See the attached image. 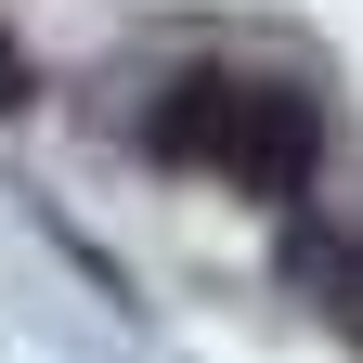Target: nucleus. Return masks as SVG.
Returning <instances> with one entry per match:
<instances>
[{"mask_svg":"<svg viewBox=\"0 0 363 363\" xmlns=\"http://www.w3.org/2000/svg\"><path fill=\"white\" fill-rule=\"evenodd\" d=\"M143 143L169 169H220L247 182V195H311V169H325V117H311V91L286 78H234V65H195L156 91Z\"/></svg>","mask_w":363,"mask_h":363,"instance_id":"1","label":"nucleus"},{"mask_svg":"<svg viewBox=\"0 0 363 363\" xmlns=\"http://www.w3.org/2000/svg\"><path fill=\"white\" fill-rule=\"evenodd\" d=\"M325 272H337V286H325V311L363 337V234H350V247H325Z\"/></svg>","mask_w":363,"mask_h":363,"instance_id":"2","label":"nucleus"},{"mask_svg":"<svg viewBox=\"0 0 363 363\" xmlns=\"http://www.w3.org/2000/svg\"><path fill=\"white\" fill-rule=\"evenodd\" d=\"M26 91H39V78H26V52H13V26H0V117H13Z\"/></svg>","mask_w":363,"mask_h":363,"instance_id":"3","label":"nucleus"}]
</instances>
